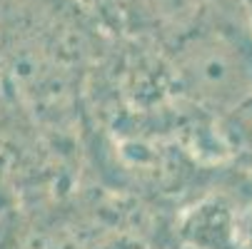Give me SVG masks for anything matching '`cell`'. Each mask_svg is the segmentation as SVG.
I'll return each mask as SVG.
<instances>
[{"instance_id":"6da1fadb","label":"cell","mask_w":252,"mask_h":249,"mask_svg":"<svg viewBox=\"0 0 252 249\" xmlns=\"http://www.w3.org/2000/svg\"><path fill=\"white\" fill-rule=\"evenodd\" d=\"M188 87L210 100L237 97L252 85V18L245 0H210L167 43Z\"/></svg>"},{"instance_id":"7a4b0ae2","label":"cell","mask_w":252,"mask_h":249,"mask_svg":"<svg viewBox=\"0 0 252 249\" xmlns=\"http://www.w3.org/2000/svg\"><path fill=\"white\" fill-rule=\"evenodd\" d=\"M210 0H105L97 20L110 30L167 45Z\"/></svg>"},{"instance_id":"3957f363","label":"cell","mask_w":252,"mask_h":249,"mask_svg":"<svg viewBox=\"0 0 252 249\" xmlns=\"http://www.w3.org/2000/svg\"><path fill=\"white\" fill-rule=\"evenodd\" d=\"M83 3H85V5H88V8L95 13V18H97V10L102 8V3H105V0H83Z\"/></svg>"},{"instance_id":"277c9868","label":"cell","mask_w":252,"mask_h":249,"mask_svg":"<svg viewBox=\"0 0 252 249\" xmlns=\"http://www.w3.org/2000/svg\"><path fill=\"white\" fill-rule=\"evenodd\" d=\"M245 5H247V10H250V18H252V0H245Z\"/></svg>"}]
</instances>
